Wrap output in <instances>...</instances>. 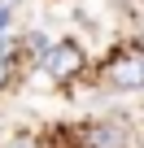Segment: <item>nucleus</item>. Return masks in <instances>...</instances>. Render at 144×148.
<instances>
[{
    "label": "nucleus",
    "instance_id": "nucleus-1",
    "mask_svg": "<svg viewBox=\"0 0 144 148\" xmlns=\"http://www.w3.org/2000/svg\"><path fill=\"white\" fill-rule=\"evenodd\" d=\"M96 87L109 96L144 92V44H122L96 65Z\"/></svg>",
    "mask_w": 144,
    "mask_h": 148
},
{
    "label": "nucleus",
    "instance_id": "nucleus-3",
    "mask_svg": "<svg viewBox=\"0 0 144 148\" xmlns=\"http://www.w3.org/2000/svg\"><path fill=\"white\" fill-rule=\"evenodd\" d=\"M74 131H79V144H83V148H140L135 122H131V118H118V113L92 118V122H83V126H74Z\"/></svg>",
    "mask_w": 144,
    "mask_h": 148
},
{
    "label": "nucleus",
    "instance_id": "nucleus-4",
    "mask_svg": "<svg viewBox=\"0 0 144 148\" xmlns=\"http://www.w3.org/2000/svg\"><path fill=\"white\" fill-rule=\"evenodd\" d=\"M18 79H22V61H18L13 44H9V48H0V92H9Z\"/></svg>",
    "mask_w": 144,
    "mask_h": 148
},
{
    "label": "nucleus",
    "instance_id": "nucleus-2",
    "mask_svg": "<svg viewBox=\"0 0 144 148\" xmlns=\"http://www.w3.org/2000/svg\"><path fill=\"white\" fill-rule=\"evenodd\" d=\"M88 70H92V57H88V48H83L74 35L52 39V48H48V52H44V61H39V74H44L48 83H57V87L79 83Z\"/></svg>",
    "mask_w": 144,
    "mask_h": 148
}]
</instances>
